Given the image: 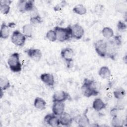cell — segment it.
Listing matches in <instances>:
<instances>
[{
  "label": "cell",
  "mask_w": 127,
  "mask_h": 127,
  "mask_svg": "<svg viewBox=\"0 0 127 127\" xmlns=\"http://www.w3.org/2000/svg\"><path fill=\"white\" fill-rule=\"evenodd\" d=\"M83 95L86 97L97 96L99 92L97 90L96 82L94 80L85 78L81 88Z\"/></svg>",
  "instance_id": "6da1fadb"
},
{
  "label": "cell",
  "mask_w": 127,
  "mask_h": 127,
  "mask_svg": "<svg viewBox=\"0 0 127 127\" xmlns=\"http://www.w3.org/2000/svg\"><path fill=\"white\" fill-rule=\"evenodd\" d=\"M54 30L56 32L57 40L63 42L72 38L71 25H69L66 27L56 26Z\"/></svg>",
  "instance_id": "7a4b0ae2"
},
{
  "label": "cell",
  "mask_w": 127,
  "mask_h": 127,
  "mask_svg": "<svg viewBox=\"0 0 127 127\" xmlns=\"http://www.w3.org/2000/svg\"><path fill=\"white\" fill-rule=\"evenodd\" d=\"M9 68L13 72L18 73L22 70V64L20 61V55L17 52L11 54L7 61Z\"/></svg>",
  "instance_id": "3957f363"
},
{
  "label": "cell",
  "mask_w": 127,
  "mask_h": 127,
  "mask_svg": "<svg viewBox=\"0 0 127 127\" xmlns=\"http://www.w3.org/2000/svg\"><path fill=\"white\" fill-rule=\"evenodd\" d=\"M106 57L115 61L118 54V50L120 48L115 44L113 39H108L106 41Z\"/></svg>",
  "instance_id": "277c9868"
},
{
  "label": "cell",
  "mask_w": 127,
  "mask_h": 127,
  "mask_svg": "<svg viewBox=\"0 0 127 127\" xmlns=\"http://www.w3.org/2000/svg\"><path fill=\"white\" fill-rule=\"evenodd\" d=\"M26 40V36L18 30H14L11 36V42L16 46L23 47Z\"/></svg>",
  "instance_id": "5b68a950"
},
{
  "label": "cell",
  "mask_w": 127,
  "mask_h": 127,
  "mask_svg": "<svg viewBox=\"0 0 127 127\" xmlns=\"http://www.w3.org/2000/svg\"><path fill=\"white\" fill-rule=\"evenodd\" d=\"M34 2L33 0H20L17 2V7L21 13L30 12L35 7Z\"/></svg>",
  "instance_id": "8992f818"
},
{
  "label": "cell",
  "mask_w": 127,
  "mask_h": 127,
  "mask_svg": "<svg viewBox=\"0 0 127 127\" xmlns=\"http://www.w3.org/2000/svg\"><path fill=\"white\" fill-rule=\"evenodd\" d=\"M60 55L66 63L67 66L69 67L71 64L73 62L74 55V52L73 49L68 47L63 49L61 51Z\"/></svg>",
  "instance_id": "52a82bcc"
},
{
  "label": "cell",
  "mask_w": 127,
  "mask_h": 127,
  "mask_svg": "<svg viewBox=\"0 0 127 127\" xmlns=\"http://www.w3.org/2000/svg\"><path fill=\"white\" fill-rule=\"evenodd\" d=\"M94 48L95 52L101 58L106 57V41L103 39L97 40L94 43Z\"/></svg>",
  "instance_id": "ba28073f"
},
{
  "label": "cell",
  "mask_w": 127,
  "mask_h": 127,
  "mask_svg": "<svg viewBox=\"0 0 127 127\" xmlns=\"http://www.w3.org/2000/svg\"><path fill=\"white\" fill-rule=\"evenodd\" d=\"M27 56L33 61L38 62L40 61L42 57L41 51L39 49L31 48L25 51Z\"/></svg>",
  "instance_id": "9c48e42d"
},
{
  "label": "cell",
  "mask_w": 127,
  "mask_h": 127,
  "mask_svg": "<svg viewBox=\"0 0 127 127\" xmlns=\"http://www.w3.org/2000/svg\"><path fill=\"white\" fill-rule=\"evenodd\" d=\"M44 121L45 123L53 127H58L61 125L59 117L53 113L47 114L44 118Z\"/></svg>",
  "instance_id": "30bf717a"
},
{
  "label": "cell",
  "mask_w": 127,
  "mask_h": 127,
  "mask_svg": "<svg viewBox=\"0 0 127 127\" xmlns=\"http://www.w3.org/2000/svg\"><path fill=\"white\" fill-rule=\"evenodd\" d=\"M69 94L63 90H59L56 91L52 97L53 102H64L67 100L70 99Z\"/></svg>",
  "instance_id": "8fae6325"
},
{
  "label": "cell",
  "mask_w": 127,
  "mask_h": 127,
  "mask_svg": "<svg viewBox=\"0 0 127 127\" xmlns=\"http://www.w3.org/2000/svg\"><path fill=\"white\" fill-rule=\"evenodd\" d=\"M71 31L72 37L76 40L81 39L84 34L83 28L78 23H75L71 25Z\"/></svg>",
  "instance_id": "7c38bea8"
},
{
  "label": "cell",
  "mask_w": 127,
  "mask_h": 127,
  "mask_svg": "<svg viewBox=\"0 0 127 127\" xmlns=\"http://www.w3.org/2000/svg\"><path fill=\"white\" fill-rule=\"evenodd\" d=\"M88 112V109H86L82 115H79L77 116L74 120L76 122L79 127H85L90 125V121L87 115Z\"/></svg>",
  "instance_id": "4fadbf2b"
},
{
  "label": "cell",
  "mask_w": 127,
  "mask_h": 127,
  "mask_svg": "<svg viewBox=\"0 0 127 127\" xmlns=\"http://www.w3.org/2000/svg\"><path fill=\"white\" fill-rule=\"evenodd\" d=\"M40 79L41 81L46 85L52 87L54 86L55 81L54 75L50 73H43L41 74Z\"/></svg>",
  "instance_id": "5bb4252c"
},
{
  "label": "cell",
  "mask_w": 127,
  "mask_h": 127,
  "mask_svg": "<svg viewBox=\"0 0 127 127\" xmlns=\"http://www.w3.org/2000/svg\"><path fill=\"white\" fill-rule=\"evenodd\" d=\"M30 21L32 25L41 24L42 22V19L36 7L30 12Z\"/></svg>",
  "instance_id": "9a60e30c"
},
{
  "label": "cell",
  "mask_w": 127,
  "mask_h": 127,
  "mask_svg": "<svg viewBox=\"0 0 127 127\" xmlns=\"http://www.w3.org/2000/svg\"><path fill=\"white\" fill-rule=\"evenodd\" d=\"M65 105L64 102H53V104L52 107V113L57 116H60L64 112Z\"/></svg>",
  "instance_id": "2e32d148"
},
{
  "label": "cell",
  "mask_w": 127,
  "mask_h": 127,
  "mask_svg": "<svg viewBox=\"0 0 127 127\" xmlns=\"http://www.w3.org/2000/svg\"><path fill=\"white\" fill-rule=\"evenodd\" d=\"M60 124L64 126H70L73 121V119L71 115L68 113L64 112L59 116Z\"/></svg>",
  "instance_id": "e0dca14e"
},
{
  "label": "cell",
  "mask_w": 127,
  "mask_h": 127,
  "mask_svg": "<svg viewBox=\"0 0 127 127\" xmlns=\"http://www.w3.org/2000/svg\"><path fill=\"white\" fill-rule=\"evenodd\" d=\"M106 107V103L100 98H97L94 99L92 103L93 109L97 112L104 109Z\"/></svg>",
  "instance_id": "ac0fdd59"
},
{
  "label": "cell",
  "mask_w": 127,
  "mask_h": 127,
  "mask_svg": "<svg viewBox=\"0 0 127 127\" xmlns=\"http://www.w3.org/2000/svg\"><path fill=\"white\" fill-rule=\"evenodd\" d=\"M10 27L4 22H3L0 26V37L2 39H6L10 34Z\"/></svg>",
  "instance_id": "d6986e66"
},
{
  "label": "cell",
  "mask_w": 127,
  "mask_h": 127,
  "mask_svg": "<svg viewBox=\"0 0 127 127\" xmlns=\"http://www.w3.org/2000/svg\"><path fill=\"white\" fill-rule=\"evenodd\" d=\"M0 10L2 14H7L10 11V4L12 2L11 0H0Z\"/></svg>",
  "instance_id": "ffe728a7"
},
{
  "label": "cell",
  "mask_w": 127,
  "mask_h": 127,
  "mask_svg": "<svg viewBox=\"0 0 127 127\" xmlns=\"http://www.w3.org/2000/svg\"><path fill=\"white\" fill-rule=\"evenodd\" d=\"M99 75L103 79H108L111 76V71L107 66H102L98 71Z\"/></svg>",
  "instance_id": "44dd1931"
},
{
  "label": "cell",
  "mask_w": 127,
  "mask_h": 127,
  "mask_svg": "<svg viewBox=\"0 0 127 127\" xmlns=\"http://www.w3.org/2000/svg\"><path fill=\"white\" fill-rule=\"evenodd\" d=\"M34 106L38 110H43L46 109V102L43 98L37 97L34 100Z\"/></svg>",
  "instance_id": "7402d4cb"
},
{
  "label": "cell",
  "mask_w": 127,
  "mask_h": 127,
  "mask_svg": "<svg viewBox=\"0 0 127 127\" xmlns=\"http://www.w3.org/2000/svg\"><path fill=\"white\" fill-rule=\"evenodd\" d=\"M72 10L74 13L80 15H84L87 12V9L86 7L82 4H78L76 5L73 7Z\"/></svg>",
  "instance_id": "603a6c76"
},
{
  "label": "cell",
  "mask_w": 127,
  "mask_h": 127,
  "mask_svg": "<svg viewBox=\"0 0 127 127\" xmlns=\"http://www.w3.org/2000/svg\"><path fill=\"white\" fill-rule=\"evenodd\" d=\"M33 32V25L30 24H26L22 27V33L26 36V37H32Z\"/></svg>",
  "instance_id": "cb8c5ba5"
},
{
  "label": "cell",
  "mask_w": 127,
  "mask_h": 127,
  "mask_svg": "<svg viewBox=\"0 0 127 127\" xmlns=\"http://www.w3.org/2000/svg\"><path fill=\"white\" fill-rule=\"evenodd\" d=\"M102 34L103 37L107 40L110 39L114 36L113 30L109 27H105L102 30Z\"/></svg>",
  "instance_id": "d4e9b609"
},
{
  "label": "cell",
  "mask_w": 127,
  "mask_h": 127,
  "mask_svg": "<svg viewBox=\"0 0 127 127\" xmlns=\"http://www.w3.org/2000/svg\"><path fill=\"white\" fill-rule=\"evenodd\" d=\"M113 95L116 99L117 100H121L123 99L126 96V92L124 88H119L114 91Z\"/></svg>",
  "instance_id": "484cf974"
},
{
  "label": "cell",
  "mask_w": 127,
  "mask_h": 127,
  "mask_svg": "<svg viewBox=\"0 0 127 127\" xmlns=\"http://www.w3.org/2000/svg\"><path fill=\"white\" fill-rule=\"evenodd\" d=\"M0 86L1 90L4 91L10 87V83L9 80L5 77L1 76L0 78Z\"/></svg>",
  "instance_id": "4316f807"
},
{
  "label": "cell",
  "mask_w": 127,
  "mask_h": 127,
  "mask_svg": "<svg viewBox=\"0 0 127 127\" xmlns=\"http://www.w3.org/2000/svg\"><path fill=\"white\" fill-rule=\"evenodd\" d=\"M46 37L49 41L51 42H55L57 40L56 33L54 29L49 30L46 33Z\"/></svg>",
  "instance_id": "83f0119b"
},
{
  "label": "cell",
  "mask_w": 127,
  "mask_h": 127,
  "mask_svg": "<svg viewBox=\"0 0 127 127\" xmlns=\"http://www.w3.org/2000/svg\"><path fill=\"white\" fill-rule=\"evenodd\" d=\"M123 122L121 120V119L118 117V116H114L112 117L111 120V124L113 127H119L123 126Z\"/></svg>",
  "instance_id": "f1b7e54d"
},
{
  "label": "cell",
  "mask_w": 127,
  "mask_h": 127,
  "mask_svg": "<svg viewBox=\"0 0 127 127\" xmlns=\"http://www.w3.org/2000/svg\"><path fill=\"white\" fill-rule=\"evenodd\" d=\"M117 27L118 30L119 31L124 32L126 30L127 26L126 22H125L123 20H120L118 22Z\"/></svg>",
  "instance_id": "f546056e"
},
{
  "label": "cell",
  "mask_w": 127,
  "mask_h": 127,
  "mask_svg": "<svg viewBox=\"0 0 127 127\" xmlns=\"http://www.w3.org/2000/svg\"><path fill=\"white\" fill-rule=\"evenodd\" d=\"M67 4V2L65 0H63L61 1L60 3H58L55 7H54V10L55 11H60L62 9H63L64 7Z\"/></svg>",
  "instance_id": "4dcf8cb0"
},
{
  "label": "cell",
  "mask_w": 127,
  "mask_h": 127,
  "mask_svg": "<svg viewBox=\"0 0 127 127\" xmlns=\"http://www.w3.org/2000/svg\"><path fill=\"white\" fill-rule=\"evenodd\" d=\"M115 44L120 48V46L122 45V37L120 35H117L113 36V38L112 39Z\"/></svg>",
  "instance_id": "1f68e13d"
},
{
  "label": "cell",
  "mask_w": 127,
  "mask_h": 127,
  "mask_svg": "<svg viewBox=\"0 0 127 127\" xmlns=\"http://www.w3.org/2000/svg\"><path fill=\"white\" fill-rule=\"evenodd\" d=\"M118 111H119V109L116 107H115L113 108L110 110V115H111V116L112 117H114V116H118Z\"/></svg>",
  "instance_id": "d6a6232c"
},
{
  "label": "cell",
  "mask_w": 127,
  "mask_h": 127,
  "mask_svg": "<svg viewBox=\"0 0 127 127\" xmlns=\"http://www.w3.org/2000/svg\"><path fill=\"white\" fill-rule=\"evenodd\" d=\"M102 8H103V6L102 5H100V8H99V14L100 13H102L103 12V9ZM96 12H98L99 11V8H98V7H96Z\"/></svg>",
  "instance_id": "836d02e7"
},
{
  "label": "cell",
  "mask_w": 127,
  "mask_h": 127,
  "mask_svg": "<svg viewBox=\"0 0 127 127\" xmlns=\"http://www.w3.org/2000/svg\"><path fill=\"white\" fill-rule=\"evenodd\" d=\"M8 26L10 27V28H12V27H13L15 26V24L13 22H11V23H9L8 24Z\"/></svg>",
  "instance_id": "e575fe53"
}]
</instances>
